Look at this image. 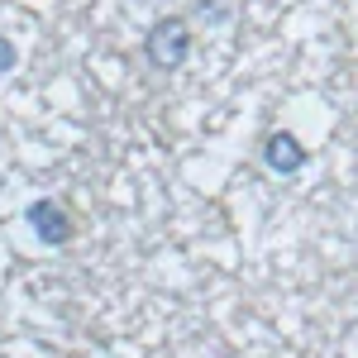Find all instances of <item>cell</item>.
Here are the masks:
<instances>
[{"label":"cell","mask_w":358,"mask_h":358,"mask_svg":"<svg viewBox=\"0 0 358 358\" xmlns=\"http://www.w3.org/2000/svg\"><path fill=\"white\" fill-rule=\"evenodd\" d=\"M143 57L158 72H177L192 57V24L182 15H163L158 24L148 29V38H143Z\"/></svg>","instance_id":"6da1fadb"},{"label":"cell","mask_w":358,"mask_h":358,"mask_svg":"<svg viewBox=\"0 0 358 358\" xmlns=\"http://www.w3.org/2000/svg\"><path fill=\"white\" fill-rule=\"evenodd\" d=\"M24 220H29V229H34V239L43 248H62V244H72V215L57 206L53 196H38V201H29L24 206Z\"/></svg>","instance_id":"7a4b0ae2"},{"label":"cell","mask_w":358,"mask_h":358,"mask_svg":"<svg viewBox=\"0 0 358 358\" xmlns=\"http://www.w3.org/2000/svg\"><path fill=\"white\" fill-rule=\"evenodd\" d=\"M263 167L277 172V177H296L306 167V143L292 129H273V134L263 138Z\"/></svg>","instance_id":"3957f363"},{"label":"cell","mask_w":358,"mask_h":358,"mask_svg":"<svg viewBox=\"0 0 358 358\" xmlns=\"http://www.w3.org/2000/svg\"><path fill=\"white\" fill-rule=\"evenodd\" d=\"M15 62H20V48H15L10 38H0V77H10V72H15Z\"/></svg>","instance_id":"277c9868"}]
</instances>
